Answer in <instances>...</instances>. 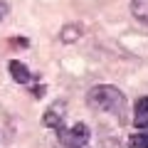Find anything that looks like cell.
Wrapping results in <instances>:
<instances>
[{
    "label": "cell",
    "mask_w": 148,
    "mask_h": 148,
    "mask_svg": "<svg viewBox=\"0 0 148 148\" xmlns=\"http://www.w3.org/2000/svg\"><path fill=\"white\" fill-rule=\"evenodd\" d=\"M131 15L148 27V0H131Z\"/></svg>",
    "instance_id": "52a82bcc"
},
{
    "label": "cell",
    "mask_w": 148,
    "mask_h": 148,
    "mask_svg": "<svg viewBox=\"0 0 148 148\" xmlns=\"http://www.w3.org/2000/svg\"><path fill=\"white\" fill-rule=\"evenodd\" d=\"M8 72H10L12 82H17V84H22V86L35 79V74H32L30 69H27V64L20 62V59H10V62H8Z\"/></svg>",
    "instance_id": "5b68a950"
},
{
    "label": "cell",
    "mask_w": 148,
    "mask_h": 148,
    "mask_svg": "<svg viewBox=\"0 0 148 148\" xmlns=\"http://www.w3.org/2000/svg\"><path fill=\"white\" fill-rule=\"evenodd\" d=\"M131 123H133V128H138V131L148 128V96H138V99H136Z\"/></svg>",
    "instance_id": "277c9868"
},
{
    "label": "cell",
    "mask_w": 148,
    "mask_h": 148,
    "mask_svg": "<svg viewBox=\"0 0 148 148\" xmlns=\"http://www.w3.org/2000/svg\"><path fill=\"white\" fill-rule=\"evenodd\" d=\"M64 116H67V114H64V104H59V101H57V104H52L47 111H45L42 123H45L47 128H52V131L59 133V131L64 128Z\"/></svg>",
    "instance_id": "3957f363"
},
{
    "label": "cell",
    "mask_w": 148,
    "mask_h": 148,
    "mask_svg": "<svg viewBox=\"0 0 148 148\" xmlns=\"http://www.w3.org/2000/svg\"><path fill=\"white\" fill-rule=\"evenodd\" d=\"M89 138H91V133H89L86 123H74V126L59 131V143L64 148H84L89 143Z\"/></svg>",
    "instance_id": "7a4b0ae2"
},
{
    "label": "cell",
    "mask_w": 148,
    "mask_h": 148,
    "mask_svg": "<svg viewBox=\"0 0 148 148\" xmlns=\"http://www.w3.org/2000/svg\"><path fill=\"white\" fill-rule=\"evenodd\" d=\"M32 94H35V96H37V99H40V96H45V86H37V89H35V91H32Z\"/></svg>",
    "instance_id": "30bf717a"
},
{
    "label": "cell",
    "mask_w": 148,
    "mask_h": 148,
    "mask_svg": "<svg viewBox=\"0 0 148 148\" xmlns=\"http://www.w3.org/2000/svg\"><path fill=\"white\" fill-rule=\"evenodd\" d=\"M86 104H89V109L111 114V116L119 119V121H123L126 109H128L126 94H123L119 86H114V84H96V86H91V89L86 91Z\"/></svg>",
    "instance_id": "6da1fadb"
},
{
    "label": "cell",
    "mask_w": 148,
    "mask_h": 148,
    "mask_svg": "<svg viewBox=\"0 0 148 148\" xmlns=\"http://www.w3.org/2000/svg\"><path fill=\"white\" fill-rule=\"evenodd\" d=\"M82 32H84V27H82L79 22H69V25H64L62 30H59V40H62L64 45H72V42H77L82 37Z\"/></svg>",
    "instance_id": "8992f818"
},
{
    "label": "cell",
    "mask_w": 148,
    "mask_h": 148,
    "mask_svg": "<svg viewBox=\"0 0 148 148\" xmlns=\"http://www.w3.org/2000/svg\"><path fill=\"white\" fill-rule=\"evenodd\" d=\"M8 12H10V8H8V3H5V0H0V22H3V20L8 17Z\"/></svg>",
    "instance_id": "9c48e42d"
},
{
    "label": "cell",
    "mask_w": 148,
    "mask_h": 148,
    "mask_svg": "<svg viewBox=\"0 0 148 148\" xmlns=\"http://www.w3.org/2000/svg\"><path fill=\"white\" fill-rule=\"evenodd\" d=\"M128 148H148V133H133L128 138Z\"/></svg>",
    "instance_id": "ba28073f"
}]
</instances>
